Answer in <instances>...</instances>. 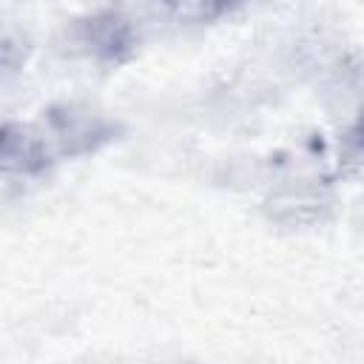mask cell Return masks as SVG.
Here are the masks:
<instances>
[{
  "label": "cell",
  "mask_w": 364,
  "mask_h": 364,
  "mask_svg": "<svg viewBox=\"0 0 364 364\" xmlns=\"http://www.w3.org/2000/svg\"><path fill=\"white\" fill-rule=\"evenodd\" d=\"M341 154H344L347 162H361L364 159V108L358 111L355 122L344 134V151Z\"/></svg>",
  "instance_id": "cell-3"
},
{
  "label": "cell",
  "mask_w": 364,
  "mask_h": 364,
  "mask_svg": "<svg viewBox=\"0 0 364 364\" xmlns=\"http://www.w3.org/2000/svg\"><path fill=\"white\" fill-rule=\"evenodd\" d=\"M182 23H210L233 11L242 0H159Z\"/></svg>",
  "instance_id": "cell-2"
},
{
  "label": "cell",
  "mask_w": 364,
  "mask_h": 364,
  "mask_svg": "<svg viewBox=\"0 0 364 364\" xmlns=\"http://www.w3.org/2000/svg\"><path fill=\"white\" fill-rule=\"evenodd\" d=\"M80 43L105 63H122L134 54L136 48V31L134 26L117 14V11H102L80 23Z\"/></svg>",
  "instance_id": "cell-1"
}]
</instances>
